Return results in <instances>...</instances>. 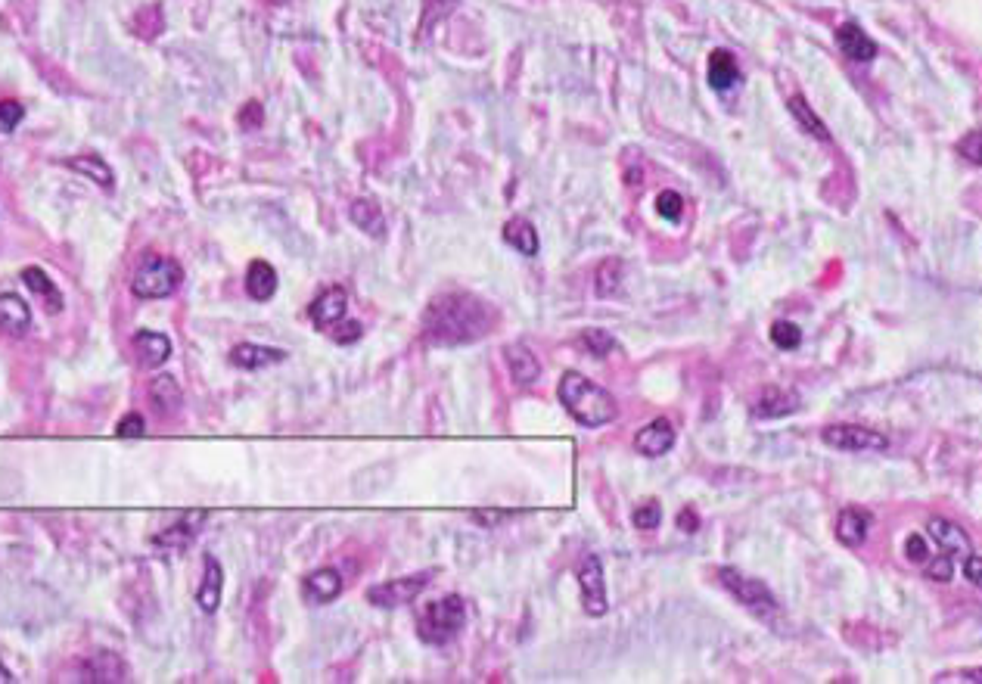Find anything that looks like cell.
Instances as JSON below:
<instances>
[{
    "label": "cell",
    "instance_id": "obj_32",
    "mask_svg": "<svg viewBox=\"0 0 982 684\" xmlns=\"http://www.w3.org/2000/svg\"><path fill=\"white\" fill-rule=\"evenodd\" d=\"M619 277H622V265L616 259L603 262L600 271H597V283H594L597 296H613L619 290Z\"/></svg>",
    "mask_w": 982,
    "mask_h": 684
},
{
    "label": "cell",
    "instance_id": "obj_39",
    "mask_svg": "<svg viewBox=\"0 0 982 684\" xmlns=\"http://www.w3.org/2000/svg\"><path fill=\"white\" fill-rule=\"evenodd\" d=\"M143 433H147V420L140 414H125L119 423H115V436L119 439H140Z\"/></svg>",
    "mask_w": 982,
    "mask_h": 684
},
{
    "label": "cell",
    "instance_id": "obj_31",
    "mask_svg": "<svg viewBox=\"0 0 982 684\" xmlns=\"http://www.w3.org/2000/svg\"><path fill=\"white\" fill-rule=\"evenodd\" d=\"M582 346H585L594 358H606V355H610V352L616 349V339H613L610 333H606V330H600V327H591V330L582 333Z\"/></svg>",
    "mask_w": 982,
    "mask_h": 684
},
{
    "label": "cell",
    "instance_id": "obj_14",
    "mask_svg": "<svg viewBox=\"0 0 982 684\" xmlns=\"http://www.w3.org/2000/svg\"><path fill=\"white\" fill-rule=\"evenodd\" d=\"M221 591H224V569L221 563L206 554V560H202V582L196 588V604L202 613H215L221 607Z\"/></svg>",
    "mask_w": 982,
    "mask_h": 684
},
{
    "label": "cell",
    "instance_id": "obj_7",
    "mask_svg": "<svg viewBox=\"0 0 982 684\" xmlns=\"http://www.w3.org/2000/svg\"><path fill=\"white\" fill-rule=\"evenodd\" d=\"M824 445L836 448V451H886L889 439L871 426H855V423H836L827 426L821 433Z\"/></svg>",
    "mask_w": 982,
    "mask_h": 684
},
{
    "label": "cell",
    "instance_id": "obj_21",
    "mask_svg": "<svg viewBox=\"0 0 982 684\" xmlns=\"http://www.w3.org/2000/svg\"><path fill=\"white\" fill-rule=\"evenodd\" d=\"M868 532H871V513L861 507H846L840 513V520H836V538H840L846 548L864 545Z\"/></svg>",
    "mask_w": 982,
    "mask_h": 684
},
{
    "label": "cell",
    "instance_id": "obj_13",
    "mask_svg": "<svg viewBox=\"0 0 982 684\" xmlns=\"http://www.w3.org/2000/svg\"><path fill=\"white\" fill-rule=\"evenodd\" d=\"M836 44H840V50L855 63H871L877 56V41L864 32L858 22H846L836 28Z\"/></svg>",
    "mask_w": 982,
    "mask_h": 684
},
{
    "label": "cell",
    "instance_id": "obj_46",
    "mask_svg": "<svg viewBox=\"0 0 982 684\" xmlns=\"http://www.w3.org/2000/svg\"><path fill=\"white\" fill-rule=\"evenodd\" d=\"M955 681H979V684H982V669H964V672H955Z\"/></svg>",
    "mask_w": 982,
    "mask_h": 684
},
{
    "label": "cell",
    "instance_id": "obj_33",
    "mask_svg": "<svg viewBox=\"0 0 982 684\" xmlns=\"http://www.w3.org/2000/svg\"><path fill=\"white\" fill-rule=\"evenodd\" d=\"M771 342H774L777 349H787L790 352V349H796L799 342H802V330L793 321H777L771 327Z\"/></svg>",
    "mask_w": 982,
    "mask_h": 684
},
{
    "label": "cell",
    "instance_id": "obj_42",
    "mask_svg": "<svg viewBox=\"0 0 982 684\" xmlns=\"http://www.w3.org/2000/svg\"><path fill=\"white\" fill-rule=\"evenodd\" d=\"M333 330H336V333H333V339H336V342H342V346H349V342H358V339L364 336V327H361L358 321H345V324L339 321Z\"/></svg>",
    "mask_w": 982,
    "mask_h": 684
},
{
    "label": "cell",
    "instance_id": "obj_23",
    "mask_svg": "<svg viewBox=\"0 0 982 684\" xmlns=\"http://www.w3.org/2000/svg\"><path fill=\"white\" fill-rule=\"evenodd\" d=\"M246 293L255 299V302H268L274 299L277 293V271L274 265L262 262V259H255L246 271Z\"/></svg>",
    "mask_w": 982,
    "mask_h": 684
},
{
    "label": "cell",
    "instance_id": "obj_5",
    "mask_svg": "<svg viewBox=\"0 0 982 684\" xmlns=\"http://www.w3.org/2000/svg\"><path fill=\"white\" fill-rule=\"evenodd\" d=\"M718 582H721V588H725L734 597L737 604H743L749 613L765 619V622H771L777 613H781V607H777V597L768 591V585L759 582V579L743 576L740 569H734V566H721L718 569Z\"/></svg>",
    "mask_w": 982,
    "mask_h": 684
},
{
    "label": "cell",
    "instance_id": "obj_29",
    "mask_svg": "<svg viewBox=\"0 0 982 684\" xmlns=\"http://www.w3.org/2000/svg\"><path fill=\"white\" fill-rule=\"evenodd\" d=\"M22 280H25V287L32 290L35 296L47 299V308L50 311H60L63 308V296H60V290H56V283L47 277V271H41V268H25L22 271Z\"/></svg>",
    "mask_w": 982,
    "mask_h": 684
},
{
    "label": "cell",
    "instance_id": "obj_4",
    "mask_svg": "<svg viewBox=\"0 0 982 684\" xmlns=\"http://www.w3.org/2000/svg\"><path fill=\"white\" fill-rule=\"evenodd\" d=\"M184 283V268L181 262L168 259V255H143V262L137 265L131 277V293L137 299H168L171 293H178Z\"/></svg>",
    "mask_w": 982,
    "mask_h": 684
},
{
    "label": "cell",
    "instance_id": "obj_16",
    "mask_svg": "<svg viewBox=\"0 0 982 684\" xmlns=\"http://www.w3.org/2000/svg\"><path fill=\"white\" fill-rule=\"evenodd\" d=\"M134 355H137L140 367L156 370L171 358V339L156 330H140V333H134Z\"/></svg>",
    "mask_w": 982,
    "mask_h": 684
},
{
    "label": "cell",
    "instance_id": "obj_27",
    "mask_svg": "<svg viewBox=\"0 0 982 684\" xmlns=\"http://www.w3.org/2000/svg\"><path fill=\"white\" fill-rule=\"evenodd\" d=\"M69 168L72 171H81L84 178L94 181L97 187L103 190H112L115 187V175H112V168L106 165V159H100L97 153H84V156H72L69 159Z\"/></svg>",
    "mask_w": 982,
    "mask_h": 684
},
{
    "label": "cell",
    "instance_id": "obj_44",
    "mask_svg": "<svg viewBox=\"0 0 982 684\" xmlns=\"http://www.w3.org/2000/svg\"><path fill=\"white\" fill-rule=\"evenodd\" d=\"M964 576H967L976 588H982V557H979V554H970V557L964 560Z\"/></svg>",
    "mask_w": 982,
    "mask_h": 684
},
{
    "label": "cell",
    "instance_id": "obj_26",
    "mask_svg": "<svg viewBox=\"0 0 982 684\" xmlns=\"http://www.w3.org/2000/svg\"><path fill=\"white\" fill-rule=\"evenodd\" d=\"M150 398H153V405H156L159 414H175L184 405V395H181L178 380L168 377V374H162V377H156L150 383Z\"/></svg>",
    "mask_w": 982,
    "mask_h": 684
},
{
    "label": "cell",
    "instance_id": "obj_40",
    "mask_svg": "<svg viewBox=\"0 0 982 684\" xmlns=\"http://www.w3.org/2000/svg\"><path fill=\"white\" fill-rule=\"evenodd\" d=\"M958 153L973 162V165H982V128L970 131L967 137H961V144H958Z\"/></svg>",
    "mask_w": 982,
    "mask_h": 684
},
{
    "label": "cell",
    "instance_id": "obj_22",
    "mask_svg": "<svg viewBox=\"0 0 982 684\" xmlns=\"http://www.w3.org/2000/svg\"><path fill=\"white\" fill-rule=\"evenodd\" d=\"M286 358L283 349H271V346H255V342H240L230 352V364L243 367V370H262L268 364H280Z\"/></svg>",
    "mask_w": 982,
    "mask_h": 684
},
{
    "label": "cell",
    "instance_id": "obj_47",
    "mask_svg": "<svg viewBox=\"0 0 982 684\" xmlns=\"http://www.w3.org/2000/svg\"><path fill=\"white\" fill-rule=\"evenodd\" d=\"M10 681H16V678H13V672L7 669V663L0 660V684H10Z\"/></svg>",
    "mask_w": 982,
    "mask_h": 684
},
{
    "label": "cell",
    "instance_id": "obj_45",
    "mask_svg": "<svg viewBox=\"0 0 982 684\" xmlns=\"http://www.w3.org/2000/svg\"><path fill=\"white\" fill-rule=\"evenodd\" d=\"M678 529H681V532H697V529H700V517H697V510L684 507V510L678 513Z\"/></svg>",
    "mask_w": 982,
    "mask_h": 684
},
{
    "label": "cell",
    "instance_id": "obj_24",
    "mask_svg": "<svg viewBox=\"0 0 982 684\" xmlns=\"http://www.w3.org/2000/svg\"><path fill=\"white\" fill-rule=\"evenodd\" d=\"M504 240L507 246H513L519 255H526V259H532V255H538V231H535V224L529 218H510L504 224Z\"/></svg>",
    "mask_w": 982,
    "mask_h": 684
},
{
    "label": "cell",
    "instance_id": "obj_17",
    "mask_svg": "<svg viewBox=\"0 0 982 684\" xmlns=\"http://www.w3.org/2000/svg\"><path fill=\"white\" fill-rule=\"evenodd\" d=\"M504 361L510 367V377L519 383V386H532L538 377H541V361L538 355L526 346V342H510V346L504 349Z\"/></svg>",
    "mask_w": 982,
    "mask_h": 684
},
{
    "label": "cell",
    "instance_id": "obj_28",
    "mask_svg": "<svg viewBox=\"0 0 982 684\" xmlns=\"http://www.w3.org/2000/svg\"><path fill=\"white\" fill-rule=\"evenodd\" d=\"M352 221L361 227L364 234L370 237H383L386 234V218H383V209L373 203V199H355L352 209H349Z\"/></svg>",
    "mask_w": 982,
    "mask_h": 684
},
{
    "label": "cell",
    "instance_id": "obj_15",
    "mask_svg": "<svg viewBox=\"0 0 982 684\" xmlns=\"http://www.w3.org/2000/svg\"><path fill=\"white\" fill-rule=\"evenodd\" d=\"M302 594H305V601H311V604L336 601V597L342 594V573L333 566L314 569V573H308L305 582H302Z\"/></svg>",
    "mask_w": 982,
    "mask_h": 684
},
{
    "label": "cell",
    "instance_id": "obj_9",
    "mask_svg": "<svg viewBox=\"0 0 982 684\" xmlns=\"http://www.w3.org/2000/svg\"><path fill=\"white\" fill-rule=\"evenodd\" d=\"M209 520V513L206 510H187L184 517L178 523H171L168 529H162L156 538H153V545L162 548V551H187L193 545V538L199 535L202 523Z\"/></svg>",
    "mask_w": 982,
    "mask_h": 684
},
{
    "label": "cell",
    "instance_id": "obj_43",
    "mask_svg": "<svg viewBox=\"0 0 982 684\" xmlns=\"http://www.w3.org/2000/svg\"><path fill=\"white\" fill-rule=\"evenodd\" d=\"M240 125H243L246 131H252V128H258V125H262V106H258L255 100H252V103H246V109L240 112Z\"/></svg>",
    "mask_w": 982,
    "mask_h": 684
},
{
    "label": "cell",
    "instance_id": "obj_38",
    "mask_svg": "<svg viewBox=\"0 0 982 684\" xmlns=\"http://www.w3.org/2000/svg\"><path fill=\"white\" fill-rule=\"evenodd\" d=\"M923 569H927V576L933 582H951V579H955L958 560H951L948 554H939V557H930V563L923 566Z\"/></svg>",
    "mask_w": 982,
    "mask_h": 684
},
{
    "label": "cell",
    "instance_id": "obj_35",
    "mask_svg": "<svg viewBox=\"0 0 982 684\" xmlns=\"http://www.w3.org/2000/svg\"><path fill=\"white\" fill-rule=\"evenodd\" d=\"M656 212H659L662 218H666V221H681V215H684V199H681V193H675V190H662V193L656 196Z\"/></svg>",
    "mask_w": 982,
    "mask_h": 684
},
{
    "label": "cell",
    "instance_id": "obj_36",
    "mask_svg": "<svg viewBox=\"0 0 982 684\" xmlns=\"http://www.w3.org/2000/svg\"><path fill=\"white\" fill-rule=\"evenodd\" d=\"M659 520H662V507H659V501H653V498L644 501L638 510L631 513V523L638 526V529H644V532L659 529Z\"/></svg>",
    "mask_w": 982,
    "mask_h": 684
},
{
    "label": "cell",
    "instance_id": "obj_20",
    "mask_svg": "<svg viewBox=\"0 0 982 684\" xmlns=\"http://www.w3.org/2000/svg\"><path fill=\"white\" fill-rule=\"evenodd\" d=\"M0 327L10 336H25L32 330V305L16 293H4L0 296Z\"/></svg>",
    "mask_w": 982,
    "mask_h": 684
},
{
    "label": "cell",
    "instance_id": "obj_8",
    "mask_svg": "<svg viewBox=\"0 0 982 684\" xmlns=\"http://www.w3.org/2000/svg\"><path fill=\"white\" fill-rule=\"evenodd\" d=\"M575 579H579V588H582V604H585V613L588 616H603L606 610H610V604H606V582H603V563L597 554H585L582 563H579V573H575Z\"/></svg>",
    "mask_w": 982,
    "mask_h": 684
},
{
    "label": "cell",
    "instance_id": "obj_37",
    "mask_svg": "<svg viewBox=\"0 0 982 684\" xmlns=\"http://www.w3.org/2000/svg\"><path fill=\"white\" fill-rule=\"evenodd\" d=\"M905 557H908L911 563H917V566H927L930 557H933V551H930V545H927V535L911 532V535L905 538Z\"/></svg>",
    "mask_w": 982,
    "mask_h": 684
},
{
    "label": "cell",
    "instance_id": "obj_19",
    "mask_svg": "<svg viewBox=\"0 0 982 684\" xmlns=\"http://www.w3.org/2000/svg\"><path fill=\"white\" fill-rule=\"evenodd\" d=\"M799 408V395L790 389H777V386H765L762 395L756 398L753 414L762 420H774V417H787Z\"/></svg>",
    "mask_w": 982,
    "mask_h": 684
},
{
    "label": "cell",
    "instance_id": "obj_18",
    "mask_svg": "<svg viewBox=\"0 0 982 684\" xmlns=\"http://www.w3.org/2000/svg\"><path fill=\"white\" fill-rule=\"evenodd\" d=\"M81 681H128V666L122 657H115L109 650H97L94 657L84 660Z\"/></svg>",
    "mask_w": 982,
    "mask_h": 684
},
{
    "label": "cell",
    "instance_id": "obj_25",
    "mask_svg": "<svg viewBox=\"0 0 982 684\" xmlns=\"http://www.w3.org/2000/svg\"><path fill=\"white\" fill-rule=\"evenodd\" d=\"M740 81V69L737 60L728 50H712L709 53V84L715 91H731L734 84Z\"/></svg>",
    "mask_w": 982,
    "mask_h": 684
},
{
    "label": "cell",
    "instance_id": "obj_2",
    "mask_svg": "<svg viewBox=\"0 0 982 684\" xmlns=\"http://www.w3.org/2000/svg\"><path fill=\"white\" fill-rule=\"evenodd\" d=\"M557 395H560L563 408L575 420H579L582 426H588V430H597V426L613 423L616 414H619L616 398L606 392L603 386H597L588 377H582L579 370H566V374L560 377Z\"/></svg>",
    "mask_w": 982,
    "mask_h": 684
},
{
    "label": "cell",
    "instance_id": "obj_11",
    "mask_svg": "<svg viewBox=\"0 0 982 684\" xmlns=\"http://www.w3.org/2000/svg\"><path fill=\"white\" fill-rule=\"evenodd\" d=\"M927 532L930 538L936 541V545L942 548V554H948L951 560H967L973 554V545H970V538L961 526H955L951 520L945 517H933L927 523Z\"/></svg>",
    "mask_w": 982,
    "mask_h": 684
},
{
    "label": "cell",
    "instance_id": "obj_1",
    "mask_svg": "<svg viewBox=\"0 0 982 684\" xmlns=\"http://www.w3.org/2000/svg\"><path fill=\"white\" fill-rule=\"evenodd\" d=\"M491 324L495 311L473 293H445L432 299L423 315V336L432 346H467V342L482 339Z\"/></svg>",
    "mask_w": 982,
    "mask_h": 684
},
{
    "label": "cell",
    "instance_id": "obj_3",
    "mask_svg": "<svg viewBox=\"0 0 982 684\" xmlns=\"http://www.w3.org/2000/svg\"><path fill=\"white\" fill-rule=\"evenodd\" d=\"M467 625V604L460 594H448L442 601H432L420 610L417 616V635L426 644H451L460 629Z\"/></svg>",
    "mask_w": 982,
    "mask_h": 684
},
{
    "label": "cell",
    "instance_id": "obj_30",
    "mask_svg": "<svg viewBox=\"0 0 982 684\" xmlns=\"http://www.w3.org/2000/svg\"><path fill=\"white\" fill-rule=\"evenodd\" d=\"M790 112L796 116V122L802 125V131H808V134H812V137H818V140H830V131H827V125H824V122L815 116V112H812V106L805 103V97H790Z\"/></svg>",
    "mask_w": 982,
    "mask_h": 684
},
{
    "label": "cell",
    "instance_id": "obj_10",
    "mask_svg": "<svg viewBox=\"0 0 982 684\" xmlns=\"http://www.w3.org/2000/svg\"><path fill=\"white\" fill-rule=\"evenodd\" d=\"M345 311H349V293H345L342 287H327L321 296L311 302L308 315H311V324L317 330H333L345 318Z\"/></svg>",
    "mask_w": 982,
    "mask_h": 684
},
{
    "label": "cell",
    "instance_id": "obj_41",
    "mask_svg": "<svg viewBox=\"0 0 982 684\" xmlns=\"http://www.w3.org/2000/svg\"><path fill=\"white\" fill-rule=\"evenodd\" d=\"M513 513H516V510H498V507H491V510H473V513H470V520H476L479 526L491 529V526H498V523L510 520Z\"/></svg>",
    "mask_w": 982,
    "mask_h": 684
},
{
    "label": "cell",
    "instance_id": "obj_34",
    "mask_svg": "<svg viewBox=\"0 0 982 684\" xmlns=\"http://www.w3.org/2000/svg\"><path fill=\"white\" fill-rule=\"evenodd\" d=\"M25 119V106L19 100H0V134H13Z\"/></svg>",
    "mask_w": 982,
    "mask_h": 684
},
{
    "label": "cell",
    "instance_id": "obj_6",
    "mask_svg": "<svg viewBox=\"0 0 982 684\" xmlns=\"http://www.w3.org/2000/svg\"><path fill=\"white\" fill-rule=\"evenodd\" d=\"M429 582H432V573H417V576H401V579H392V582H380V585L367 588V601L373 607H383V610L404 607V604L417 601V594H423Z\"/></svg>",
    "mask_w": 982,
    "mask_h": 684
},
{
    "label": "cell",
    "instance_id": "obj_12",
    "mask_svg": "<svg viewBox=\"0 0 982 684\" xmlns=\"http://www.w3.org/2000/svg\"><path fill=\"white\" fill-rule=\"evenodd\" d=\"M634 448H638L644 458H662L666 451L675 448V426L666 417L650 420L644 430L634 436Z\"/></svg>",
    "mask_w": 982,
    "mask_h": 684
}]
</instances>
